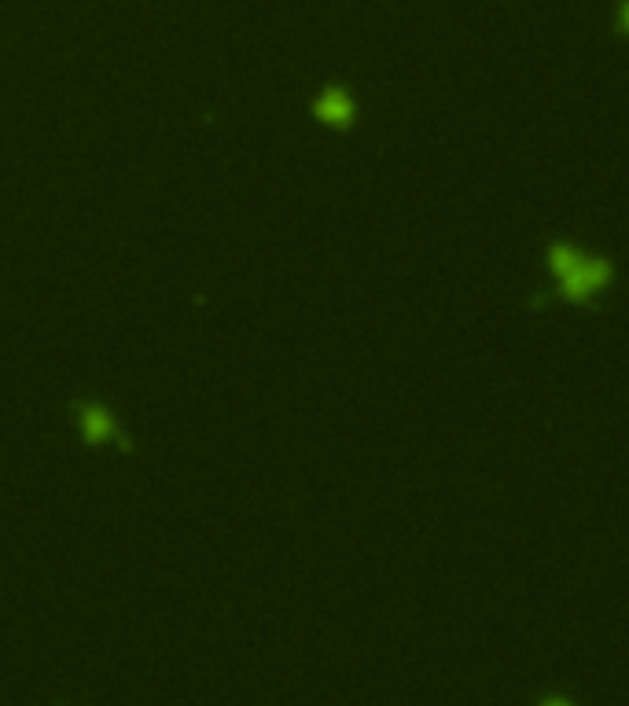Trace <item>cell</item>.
Instances as JSON below:
<instances>
[{
    "mask_svg": "<svg viewBox=\"0 0 629 706\" xmlns=\"http://www.w3.org/2000/svg\"><path fill=\"white\" fill-rule=\"evenodd\" d=\"M545 265L552 273V287L549 291H538L530 298V306L541 309L549 302H567V306L578 309H600V298L604 291H611L615 284V262L607 254H593L578 247V243L563 240V236H552L545 243Z\"/></svg>",
    "mask_w": 629,
    "mask_h": 706,
    "instance_id": "1",
    "label": "cell"
},
{
    "mask_svg": "<svg viewBox=\"0 0 629 706\" xmlns=\"http://www.w3.org/2000/svg\"><path fill=\"white\" fill-rule=\"evenodd\" d=\"M70 412H74V423H78L81 442L89 449H103V445H115L118 453H137V442L129 438V431L122 427L118 412L107 405V401L96 398H78L70 401Z\"/></svg>",
    "mask_w": 629,
    "mask_h": 706,
    "instance_id": "2",
    "label": "cell"
},
{
    "mask_svg": "<svg viewBox=\"0 0 629 706\" xmlns=\"http://www.w3.org/2000/svg\"><path fill=\"white\" fill-rule=\"evenodd\" d=\"M309 114H313V122L324 129H332V133H350L357 126V114H361V103L357 96L350 92L346 81H328L313 103H309Z\"/></svg>",
    "mask_w": 629,
    "mask_h": 706,
    "instance_id": "3",
    "label": "cell"
}]
</instances>
